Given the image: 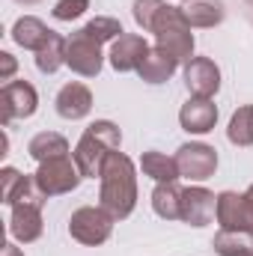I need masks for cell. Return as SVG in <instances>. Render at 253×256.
I'll return each instance as SVG.
<instances>
[{
	"mask_svg": "<svg viewBox=\"0 0 253 256\" xmlns=\"http://www.w3.org/2000/svg\"><path fill=\"white\" fill-rule=\"evenodd\" d=\"M190 27H214L224 21V3L220 0H190L182 6Z\"/></svg>",
	"mask_w": 253,
	"mask_h": 256,
	"instance_id": "obj_21",
	"label": "cell"
},
{
	"mask_svg": "<svg viewBox=\"0 0 253 256\" xmlns=\"http://www.w3.org/2000/svg\"><path fill=\"white\" fill-rule=\"evenodd\" d=\"M244 200H248V208H250V214H253V185L244 191Z\"/></svg>",
	"mask_w": 253,
	"mask_h": 256,
	"instance_id": "obj_31",
	"label": "cell"
},
{
	"mask_svg": "<svg viewBox=\"0 0 253 256\" xmlns=\"http://www.w3.org/2000/svg\"><path fill=\"white\" fill-rule=\"evenodd\" d=\"M120 143H122L120 128L114 126L110 120H96L92 126L80 134V140H78L72 158H74L78 170H80L86 179H96V176H102L104 161L120 149Z\"/></svg>",
	"mask_w": 253,
	"mask_h": 256,
	"instance_id": "obj_2",
	"label": "cell"
},
{
	"mask_svg": "<svg viewBox=\"0 0 253 256\" xmlns=\"http://www.w3.org/2000/svg\"><path fill=\"white\" fill-rule=\"evenodd\" d=\"M86 9H90V0H60V3L54 6V18H57V21H74V18H80Z\"/></svg>",
	"mask_w": 253,
	"mask_h": 256,
	"instance_id": "obj_27",
	"label": "cell"
},
{
	"mask_svg": "<svg viewBox=\"0 0 253 256\" xmlns=\"http://www.w3.org/2000/svg\"><path fill=\"white\" fill-rule=\"evenodd\" d=\"M149 54V45L143 36L137 33H122L114 45H110V66L116 72H137L140 63L146 60Z\"/></svg>",
	"mask_w": 253,
	"mask_h": 256,
	"instance_id": "obj_13",
	"label": "cell"
},
{
	"mask_svg": "<svg viewBox=\"0 0 253 256\" xmlns=\"http://www.w3.org/2000/svg\"><path fill=\"white\" fill-rule=\"evenodd\" d=\"M185 84H188L190 96L212 98L220 90V68L214 66V60H208V57H194L185 66Z\"/></svg>",
	"mask_w": 253,
	"mask_h": 256,
	"instance_id": "obj_12",
	"label": "cell"
},
{
	"mask_svg": "<svg viewBox=\"0 0 253 256\" xmlns=\"http://www.w3.org/2000/svg\"><path fill=\"white\" fill-rule=\"evenodd\" d=\"M179 68V60L173 57V54H167L164 48H149V54H146V60L140 63L137 68V74L146 80V84H164V80H170L173 78V72Z\"/></svg>",
	"mask_w": 253,
	"mask_h": 256,
	"instance_id": "obj_16",
	"label": "cell"
},
{
	"mask_svg": "<svg viewBox=\"0 0 253 256\" xmlns=\"http://www.w3.org/2000/svg\"><path fill=\"white\" fill-rule=\"evenodd\" d=\"M152 33H155V42L158 48H164L167 54H173L179 63H190L194 57V33H190V24L182 12V6H170L164 3V9L158 12L155 24H152Z\"/></svg>",
	"mask_w": 253,
	"mask_h": 256,
	"instance_id": "obj_3",
	"label": "cell"
},
{
	"mask_svg": "<svg viewBox=\"0 0 253 256\" xmlns=\"http://www.w3.org/2000/svg\"><path fill=\"white\" fill-rule=\"evenodd\" d=\"M51 33H54V30H48V27H45L39 18H33V15L18 18L15 27H12V39H15L21 48H27V51H39V48L51 39Z\"/></svg>",
	"mask_w": 253,
	"mask_h": 256,
	"instance_id": "obj_18",
	"label": "cell"
},
{
	"mask_svg": "<svg viewBox=\"0 0 253 256\" xmlns=\"http://www.w3.org/2000/svg\"><path fill=\"white\" fill-rule=\"evenodd\" d=\"M12 218H9V236L21 244H30L42 236V206L39 202H15L9 206Z\"/></svg>",
	"mask_w": 253,
	"mask_h": 256,
	"instance_id": "obj_11",
	"label": "cell"
},
{
	"mask_svg": "<svg viewBox=\"0 0 253 256\" xmlns=\"http://www.w3.org/2000/svg\"><path fill=\"white\" fill-rule=\"evenodd\" d=\"M57 114L63 116V120H84L90 110H92V92H90V86H84V84H78V80H72V84H66L63 90L57 92Z\"/></svg>",
	"mask_w": 253,
	"mask_h": 256,
	"instance_id": "obj_15",
	"label": "cell"
},
{
	"mask_svg": "<svg viewBox=\"0 0 253 256\" xmlns=\"http://www.w3.org/2000/svg\"><path fill=\"white\" fill-rule=\"evenodd\" d=\"M0 256H24V250H21V248H15L12 242H6V244H3V250H0Z\"/></svg>",
	"mask_w": 253,
	"mask_h": 256,
	"instance_id": "obj_30",
	"label": "cell"
},
{
	"mask_svg": "<svg viewBox=\"0 0 253 256\" xmlns=\"http://www.w3.org/2000/svg\"><path fill=\"white\" fill-rule=\"evenodd\" d=\"M21 179H24V176H21L15 167H3V170H0V182H3V202H9V200H12V194H15L18 185H21Z\"/></svg>",
	"mask_w": 253,
	"mask_h": 256,
	"instance_id": "obj_28",
	"label": "cell"
},
{
	"mask_svg": "<svg viewBox=\"0 0 253 256\" xmlns=\"http://www.w3.org/2000/svg\"><path fill=\"white\" fill-rule=\"evenodd\" d=\"M15 68H18L15 57H12L9 51H0V80H3V84H9V80H12Z\"/></svg>",
	"mask_w": 253,
	"mask_h": 256,
	"instance_id": "obj_29",
	"label": "cell"
},
{
	"mask_svg": "<svg viewBox=\"0 0 253 256\" xmlns=\"http://www.w3.org/2000/svg\"><path fill=\"white\" fill-rule=\"evenodd\" d=\"M248 3H250V6H253V0H248Z\"/></svg>",
	"mask_w": 253,
	"mask_h": 256,
	"instance_id": "obj_33",
	"label": "cell"
},
{
	"mask_svg": "<svg viewBox=\"0 0 253 256\" xmlns=\"http://www.w3.org/2000/svg\"><path fill=\"white\" fill-rule=\"evenodd\" d=\"M66 45L68 39H63L60 33H51V39L36 51V68L42 74H54L60 66H66Z\"/></svg>",
	"mask_w": 253,
	"mask_h": 256,
	"instance_id": "obj_22",
	"label": "cell"
},
{
	"mask_svg": "<svg viewBox=\"0 0 253 256\" xmlns=\"http://www.w3.org/2000/svg\"><path fill=\"white\" fill-rule=\"evenodd\" d=\"M80 33L84 36H90L92 42H98V45H104V42H116L126 30H122V24L116 21V18H92L86 27H80Z\"/></svg>",
	"mask_w": 253,
	"mask_h": 256,
	"instance_id": "obj_25",
	"label": "cell"
},
{
	"mask_svg": "<svg viewBox=\"0 0 253 256\" xmlns=\"http://www.w3.org/2000/svg\"><path fill=\"white\" fill-rule=\"evenodd\" d=\"M218 256H253V236L250 232H232V230H220L212 242Z\"/></svg>",
	"mask_w": 253,
	"mask_h": 256,
	"instance_id": "obj_23",
	"label": "cell"
},
{
	"mask_svg": "<svg viewBox=\"0 0 253 256\" xmlns=\"http://www.w3.org/2000/svg\"><path fill=\"white\" fill-rule=\"evenodd\" d=\"M176 164H179V176H185L188 182H202V179L214 176L218 152L208 143H185L176 152Z\"/></svg>",
	"mask_w": 253,
	"mask_h": 256,
	"instance_id": "obj_7",
	"label": "cell"
},
{
	"mask_svg": "<svg viewBox=\"0 0 253 256\" xmlns=\"http://www.w3.org/2000/svg\"><path fill=\"white\" fill-rule=\"evenodd\" d=\"M218 224H220V230L250 232L253 236V214L248 208L244 194H236V191L218 194Z\"/></svg>",
	"mask_w": 253,
	"mask_h": 256,
	"instance_id": "obj_10",
	"label": "cell"
},
{
	"mask_svg": "<svg viewBox=\"0 0 253 256\" xmlns=\"http://www.w3.org/2000/svg\"><path fill=\"white\" fill-rule=\"evenodd\" d=\"M15 3H24V6H33V3H39V0H15Z\"/></svg>",
	"mask_w": 253,
	"mask_h": 256,
	"instance_id": "obj_32",
	"label": "cell"
},
{
	"mask_svg": "<svg viewBox=\"0 0 253 256\" xmlns=\"http://www.w3.org/2000/svg\"><path fill=\"white\" fill-rule=\"evenodd\" d=\"M102 194H98V206L114 218V220H126L137 206V173L131 158L122 155L120 149L104 161L102 167Z\"/></svg>",
	"mask_w": 253,
	"mask_h": 256,
	"instance_id": "obj_1",
	"label": "cell"
},
{
	"mask_svg": "<svg viewBox=\"0 0 253 256\" xmlns=\"http://www.w3.org/2000/svg\"><path fill=\"white\" fill-rule=\"evenodd\" d=\"M140 170H143V176H149V179H155V182H176V179H179V164H176V158H170V155H164V152H143Z\"/></svg>",
	"mask_w": 253,
	"mask_h": 256,
	"instance_id": "obj_20",
	"label": "cell"
},
{
	"mask_svg": "<svg viewBox=\"0 0 253 256\" xmlns=\"http://www.w3.org/2000/svg\"><path fill=\"white\" fill-rule=\"evenodd\" d=\"M179 122H182V128L188 134H206L218 122V108H214L212 98L190 96L188 102L182 104V110H179Z\"/></svg>",
	"mask_w": 253,
	"mask_h": 256,
	"instance_id": "obj_14",
	"label": "cell"
},
{
	"mask_svg": "<svg viewBox=\"0 0 253 256\" xmlns=\"http://www.w3.org/2000/svg\"><path fill=\"white\" fill-rule=\"evenodd\" d=\"M68 232H72V238L74 242H80V244H86V248H96V244H104L108 238H110V232H114V218L98 206H84V208H78L74 214H72V220H68Z\"/></svg>",
	"mask_w": 253,
	"mask_h": 256,
	"instance_id": "obj_4",
	"label": "cell"
},
{
	"mask_svg": "<svg viewBox=\"0 0 253 256\" xmlns=\"http://www.w3.org/2000/svg\"><path fill=\"white\" fill-rule=\"evenodd\" d=\"M161 9H164V0H134V21H137V27L152 33V24H155Z\"/></svg>",
	"mask_w": 253,
	"mask_h": 256,
	"instance_id": "obj_26",
	"label": "cell"
},
{
	"mask_svg": "<svg viewBox=\"0 0 253 256\" xmlns=\"http://www.w3.org/2000/svg\"><path fill=\"white\" fill-rule=\"evenodd\" d=\"M152 208L164 220H182V188L176 182H158L152 191Z\"/></svg>",
	"mask_w": 253,
	"mask_h": 256,
	"instance_id": "obj_17",
	"label": "cell"
},
{
	"mask_svg": "<svg viewBox=\"0 0 253 256\" xmlns=\"http://www.w3.org/2000/svg\"><path fill=\"white\" fill-rule=\"evenodd\" d=\"M27 152L42 164V161H51V158H63L68 155V140L57 131H42L36 134L30 143H27Z\"/></svg>",
	"mask_w": 253,
	"mask_h": 256,
	"instance_id": "obj_19",
	"label": "cell"
},
{
	"mask_svg": "<svg viewBox=\"0 0 253 256\" xmlns=\"http://www.w3.org/2000/svg\"><path fill=\"white\" fill-rule=\"evenodd\" d=\"M185 3H190V0H185Z\"/></svg>",
	"mask_w": 253,
	"mask_h": 256,
	"instance_id": "obj_34",
	"label": "cell"
},
{
	"mask_svg": "<svg viewBox=\"0 0 253 256\" xmlns=\"http://www.w3.org/2000/svg\"><path fill=\"white\" fill-rule=\"evenodd\" d=\"M39 96L33 90V84L27 80H9L0 90V122L12 126L15 120H30L36 114Z\"/></svg>",
	"mask_w": 253,
	"mask_h": 256,
	"instance_id": "obj_6",
	"label": "cell"
},
{
	"mask_svg": "<svg viewBox=\"0 0 253 256\" xmlns=\"http://www.w3.org/2000/svg\"><path fill=\"white\" fill-rule=\"evenodd\" d=\"M218 218V196L202 188V185H188L182 188V220L190 226H208Z\"/></svg>",
	"mask_w": 253,
	"mask_h": 256,
	"instance_id": "obj_9",
	"label": "cell"
},
{
	"mask_svg": "<svg viewBox=\"0 0 253 256\" xmlns=\"http://www.w3.org/2000/svg\"><path fill=\"white\" fill-rule=\"evenodd\" d=\"M226 137L232 146H253V104H244L232 114Z\"/></svg>",
	"mask_w": 253,
	"mask_h": 256,
	"instance_id": "obj_24",
	"label": "cell"
},
{
	"mask_svg": "<svg viewBox=\"0 0 253 256\" xmlns=\"http://www.w3.org/2000/svg\"><path fill=\"white\" fill-rule=\"evenodd\" d=\"M36 176V182H39V188L45 191V196H60V194H68L78 188V182L84 179V173L78 170V164H74V158H51V161H42L39 164V170L33 173Z\"/></svg>",
	"mask_w": 253,
	"mask_h": 256,
	"instance_id": "obj_5",
	"label": "cell"
},
{
	"mask_svg": "<svg viewBox=\"0 0 253 256\" xmlns=\"http://www.w3.org/2000/svg\"><path fill=\"white\" fill-rule=\"evenodd\" d=\"M102 63H104L102 45L92 42L90 36H84V33L78 30V33L68 39V45H66V66H68L74 74H80V78H96V74L102 72Z\"/></svg>",
	"mask_w": 253,
	"mask_h": 256,
	"instance_id": "obj_8",
	"label": "cell"
}]
</instances>
